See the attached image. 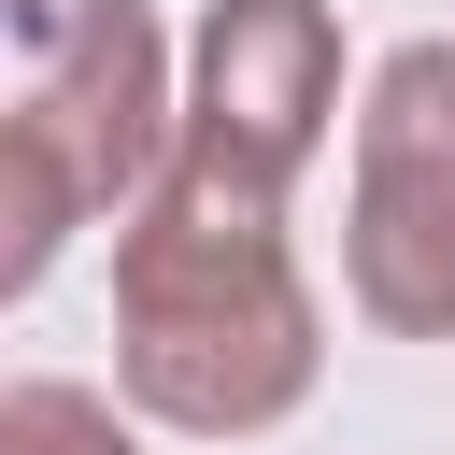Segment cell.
Segmentation results:
<instances>
[{"mask_svg": "<svg viewBox=\"0 0 455 455\" xmlns=\"http://www.w3.org/2000/svg\"><path fill=\"white\" fill-rule=\"evenodd\" d=\"M327 313L284 256V199L171 156V185L114 228V384L185 441H256L313 398Z\"/></svg>", "mask_w": 455, "mask_h": 455, "instance_id": "obj_1", "label": "cell"}, {"mask_svg": "<svg viewBox=\"0 0 455 455\" xmlns=\"http://www.w3.org/2000/svg\"><path fill=\"white\" fill-rule=\"evenodd\" d=\"M171 156H185V100L142 0H71L57 28H28V85L0 128V299H28L85 213H142Z\"/></svg>", "mask_w": 455, "mask_h": 455, "instance_id": "obj_2", "label": "cell"}, {"mask_svg": "<svg viewBox=\"0 0 455 455\" xmlns=\"http://www.w3.org/2000/svg\"><path fill=\"white\" fill-rule=\"evenodd\" d=\"M341 284L384 341H455V43H398L370 71Z\"/></svg>", "mask_w": 455, "mask_h": 455, "instance_id": "obj_3", "label": "cell"}, {"mask_svg": "<svg viewBox=\"0 0 455 455\" xmlns=\"http://www.w3.org/2000/svg\"><path fill=\"white\" fill-rule=\"evenodd\" d=\"M327 114H341V28H327V0H213L199 14V57H185V156L199 171L284 199L313 171Z\"/></svg>", "mask_w": 455, "mask_h": 455, "instance_id": "obj_4", "label": "cell"}, {"mask_svg": "<svg viewBox=\"0 0 455 455\" xmlns=\"http://www.w3.org/2000/svg\"><path fill=\"white\" fill-rule=\"evenodd\" d=\"M0 455H142V441L114 427V398H100V384L28 370V384H0Z\"/></svg>", "mask_w": 455, "mask_h": 455, "instance_id": "obj_5", "label": "cell"}, {"mask_svg": "<svg viewBox=\"0 0 455 455\" xmlns=\"http://www.w3.org/2000/svg\"><path fill=\"white\" fill-rule=\"evenodd\" d=\"M57 14H71V0H14V28H57Z\"/></svg>", "mask_w": 455, "mask_h": 455, "instance_id": "obj_6", "label": "cell"}]
</instances>
